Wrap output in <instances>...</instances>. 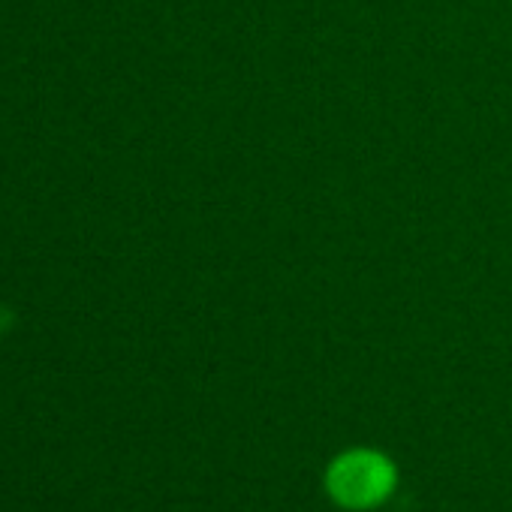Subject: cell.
<instances>
[{"label": "cell", "instance_id": "obj_1", "mask_svg": "<svg viewBox=\"0 0 512 512\" xmlns=\"http://www.w3.org/2000/svg\"><path fill=\"white\" fill-rule=\"evenodd\" d=\"M395 464L374 449H350L329 464L326 488L347 509H374L395 491Z\"/></svg>", "mask_w": 512, "mask_h": 512}]
</instances>
